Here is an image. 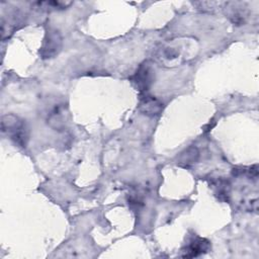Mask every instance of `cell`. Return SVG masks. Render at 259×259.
<instances>
[{
    "mask_svg": "<svg viewBox=\"0 0 259 259\" xmlns=\"http://www.w3.org/2000/svg\"><path fill=\"white\" fill-rule=\"evenodd\" d=\"M197 40L190 36H177L161 44L155 51L154 57L161 66L173 68L195 58Z\"/></svg>",
    "mask_w": 259,
    "mask_h": 259,
    "instance_id": "1",
    "label": "cell"
},
{
    "mask_svg": "<svg viewBox=\"0 0 259 259\" xmlns=\"http://www.w3.org/2000/svg\"><path fill=\"white\" fill-rule=\"evenodd\" d=\"M1 128L16 145L22 148L26 147L29 140V132L24 120L14 114H5L2 116Z\"/></svg>",
    "mask_w": 259,
    "mask_h": 259,
    "instance_id": "2",
    "label": "cell"
},
{
    "mask_svg": "<svg viewBox=\"0 0 259 259\" xmlns=\"http://www.w3.org/2000/svg\"><path fill=\"white\" fill-rule=\"evenodd\" d=\"M62 36L59 30L52 27L48 28L39 49L40 57L42 59H51L56 57L62 49Z\"/></svg>",
    "mask_w": 259,
    "mask_h": 259,
    "instance_id": "3",
    "label": "cell"
},
{
    "mask_svg": "<svg viewBox=\"0 0 259 259\" xmlns=\"http://www.w3.org/2000/svg\"><path fill=\"white\" fill-rule=\"evenodd\" d=\"M130 80L137 90L140 92H147L155 80V74L152 67L148 64H142L134 75L131 76Z\"/></svg>",
    "mask_w": 259,
    "mask_h": 259,
    "instance_id": "4",
    "label": "cell"
},
{
    "mask_svg": "<svg viewBox=\"0 0 259 259\" xmlns=\"http://www.w3.org/2000/svg\"><path fill=\"white\" fill-rule=\"evenodd\" d=\"M67 116V110L66 106L62 103L54 104L53 107L50 108V110L47 113V120L48 123L55 130L61 131L66 125V118Z\"/></svg>",
    "mask_w": 259,
    "mask_h": 259,
    "instance_id": "5",
    "label": "cell"
},
{
    "mask_svg": "<svg viewBox=\"0 0 259 259\" xmlns=\"http://www.w3.org/2000/svg\"><path fill=\"white\" fill-rule=\"evenodd\" d=\"M139 109L147 116H156L163 110V103L155 96L144 94L139 100Z\"/></svg>",
    "mask_w": 259,
    "mask_h": 259,
    "instance_id": "6",
    "label": "cell"
},
{
    "mask_svg": "<svg viewBox=\"0 0 259 259\" xmlns=\"http://www.w3.org/2000/svg\"><path fill=\"white\" fill-rule=\"evenodd\" d=\"M226 14L230 18V20L237 24L241 25L244 23L246 17H247V10L246 5L243 2L233 1V2H227L226 3Z\"/></svg>",
    "mask_w": 259,
    "mask_h": 259,
    "instance_id": "7",
    "label": "cell"
},
{
    "mask_svg": "<svg viewBox=\"0 0 259 259\" xmlns=\"http://www.w3.org/2000/svg\"><path fill=\"white\" fill-rule=\"evenodd\" d=\"M210 247L209 242L204 239V238H195L194 240H192L188 246L185 249V254L183 255V257L186 258H193V257H197L201 254H204L208 251Z\"/></svg>",
    "mask_w": 259,
    "mask_h": 259,
    "instance_id": "8",
    "label": "cell"
},
{
    "mask_svg": "<svg viewBox=\"0 0 259 259\" xmlns=\"http://www.w3.org/2000/svg\"><path fill=\"white\" fill-rule=\"evenodd\" d=\"M198 159V151L195 147H189L186 150H184L181 155L179 156L178 159V163L188 167L190 165H192L193 163H195Z\"/></svg>",
    "mask_w": 259,
    "mask_h": 259,
    "instance_id": "9",
    "label": "cell"
},
{
    "mask_svg": "<svg viewBox=\"0 0 259 259\" xmlns=\"http://www.w3.org/2000/svg\"><path fill=\"white\" fill-rule=\"evenodd\" d=\"M38 7L41 8H50V9H63L66 8L71 4V2L68 1H47V2H36L35 3Z\"/></svg>",
    "mask_w": 259,
    "mask_h": 259,
    "instance_id": "10",
    "label": "cell"
}]
</instances>
